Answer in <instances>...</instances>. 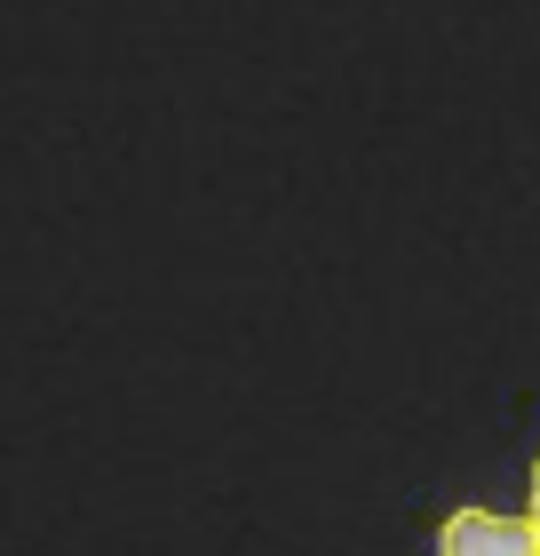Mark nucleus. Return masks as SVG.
<instances>
[{"mask_svg": "<svg viewBox=\"0 0 540 556\" xmlns=\"http://www.w3.org/2000/svg\"><path fill=\"white\" fill-rule=\"evenodd\" d=\"M437 556H540L532 517H501V509H453L437 525Z\"/></svg>", "mask_w": 540, "mask_h": 556, "instance_id": "nucleus-1", "label": "nucleus"}, {"mask_svg": "<svg viewBox=\"0 0 540 556\" xmlns=\"http://www.w3.org/2000/svg\"><path fill=\"white\" fill-rule=\"evenodd\" d=\"M532 533H540V462H532Z\"/></svg>", "mask_w": 540, "mask_h": 556, "instance_id": "nucleus-2", "label": "nucleus"}]
</instances>
